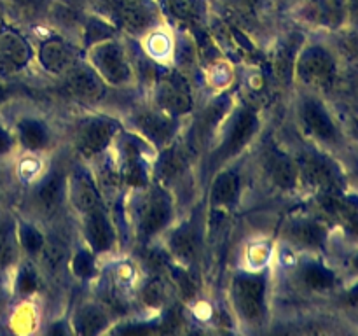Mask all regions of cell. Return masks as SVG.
<instances>
[{
  "instance_id": "6da1fadb",
  "label": "cell",
  "mask_w": 358,
  "mask_h": 336,
  "mask_svg": "<svg viewBox=\"0 0 358 336\" xmlns=\"http://www.w3.org/2000/svg\"><path fill=\"white\" fill-rule=\"evenodd\" d=\"M275 275L269 268L234 266L224 286V301L231 321L245 331H266L275 317Z\"/></svg>"
},
{
  "instance_id": "7a4b0ae2",
  "label": "cell",
  "mask_w": 358,
  "mask_h": 336,
  "mask_svg": "<svg viewBox=\"0 0 358 336\" xmlns=\"http://www.w3.org/2000/svg\"><path fill=\"white\" fill-rule=\"evenodd\" d=\"M264 132V111L261 105L248 98H238L199 160L203 184L219 168L245 160Z\"/></svg>"
},
{
  "instance_id": "3957f363",
  "label": "cell",
  "mask_w": 358,
  "mask_h": 336,
  "mask_svg": "<svg viewBox=\"0 0 358 336\" xmlns=\"http://www.w3.org/2000/svg\"><path fill=\"white\" fill-rule=\"evenodd\" d=\"M122 128L121 114L114 108H77L63 121V150L90 167L110 153Z\"/></svg>"
},
{
  "instance_id": "277c9868",
  "label": "cell",
  "mask_w": 358,
  "mask_h": 336,
  "mask_svg": "<svg viewBox=\"0 0 358 336\" xmlns=\"http://www.w3.org/2000/svg\"><path fill=\"white\" fill-rule=\"evenodd\" d=\"M247 164L255 182L276 198H292L303 191L299 167L290 144L282 135L264 132L248 153Z\"/></svg>"
},
{
  "instance_id": "5b68a950",
  "label": "cell",
  "mask_w": 358,
  "mask_h": 336,
  "mask_svg": "<svg viewBox=\"0 0 358 336\" xmlns=\"http://www.w3.org/2000/svg\"><path fill=\"white\" fill-rule=\"evenodd\" d=\"M70 156L65 150L56 153L45 164L44 172L28 184L27 217L42 226L70 224Z\"/></svg>"
},
{
  "instance_id": "8992f818",
  "label": "cell",
  "mask_w": 358,
  "mask_h": 336,
  "mask_svg": "<svg viewBox=\"0 0 358 336\" xmlns=\"http://www.w3.org/2000/svg\"><path fill=\"white\" fill-rule=\"evenodd\" d=\"M84 59L115 93L140 90L136 51L131 46V38L114 35L94 42L84 49Z\"/></svg>"
},
{
  "instance_id": "52a82bcc",
  "label": "cell",
  "mask_w": 358,
  "mask_h": 336,
  "mask_svg": "<svg viewBox=\"0 0 358 336\" xmlns=\"http://www.w3.org/2000/svg\"><path fill=\"white\" fill-rule=\"evenodd\" d=\"M339 83V56L324 42H303L294 62L292 90L324 97Z\"/></svg>"
},
{
  "instance_id": "ba28073f",
  "label": "cell",
  "mask_w": 358,
  "mask_h": 336,
  "mask_svg": "<svg viewBox=\"0 0 358 336\" xmlns=\"http://www.w3.org/2000/svg\"><path fill=\"white\" fill-rule=\"evenodd\" d=\"M142 94L150 104L182 122L194 114L201 100L196 91L194 76L175 66H159L152 83L142 91Z\"/></svg>"
},
{
  "instance_id": "9c48e42d",
  "label": "cell",
  "mask_w": 358,
  "mask_h": 336,
  "mask_svg": "<svg viewBox=\"0 0 358 336\" xmlns=\"http://www.w3.org/2000/svg\"><path fill=\"white\" fill-rule=\"evenodd\" d=\"M161 248L173 265L182 268H196L206 247L205 210L196 205L184 210L173 226L164 233L159 241Z\"/></svg>"
},
{
  "instance_id": "30bf717a",
  "label": "cell",
  "mask_w": 358,
  "mask_h": 336,
  "mask_svg": "<svg viewBox=\"0 0 358 336\" xmlns=\"http://www.w3.org/2000/svg\"><path fill=\"white\" fill-rule=\"evenodd\" d=\"M110 153L124 192L138 191L152 182L157 150L131 130L122 128Z\"/></svg>"
},
{
  "instance_id": "8fae6325",
  "label": "cell",
  "mask_w": 358,
  "mask_h": 336,
  "mask_svg": "<svg viewBox=\"0 0 358 336\" xmlns=\"http://www.w3.org/2000/svg\"><path fill=\"white\" fill-rule=\"evenodd\" d=\"M292 119L296 130L310 146L336 147L341 144V128L320 94L294 91Z\"/></svg>"
},
{
  "instance_id": "7c38bea8",
  "label": "cell",
  "mask_w": 358,
  "mask_h": 336,
  "mask_svg": "<svg viewBox=\"0 0 358 336\" xmlns=\"http://www.w3.org/2000/svg\"><path fill=\"white\" fill-rule=\"evenodd\" d=\"M115 112L121 114L126 128L136 133L156 150L170 146L173 140L180 136L182 128H184V122L157 108L143 94Z\"/></svg>"
},
{
  "instance_id": "4fadbf2b",
  "label": "cell",
  "mask_w": 358,
  "mask_h": 336,
  "mask_svg": "<svg viewBox=\"0 0 358 336\" xmlns=\"http://www.w3.org/2000/svg\"><path fill=\"white\" fill-rule=\"evenodd\" d=\"M13 130L23 154L51 158L63 149V121L48 112H24L13 122Z\"/></svg>"
},
{
  "instance_id": "5bb4252c",
  "label": "cell",
  "mask_w": 358,
  "mask_h": 336,
  "mask_svg": "<svg viewBox=\"0 0 358 336\" xmlns=\"http://www.w3.org/2000/svg\"><path fill=\"white\" fill-rule=\"evenodd\" d=\"M55 83L62 98L69 100L76 108H110L108 100L115 93L101 80L84 56Z\"/></svg>"
},
{
  "instance_id": "9a60e30c",
  "label": "cell",
  "mask_w": 358,
  "mask_h": 336,
  "mask_svg": "<svg viewBox=\"0 0 358 336\" xmlns=\"http://www.w3.org/2000/svg\"><path fill=\"white\" fill-rule=\"evenodd\" d=\"M83 56V48L73 38L51 27H48L44 37L35 38V66L52 83L62 79Z\"/></svg>"
},
{
  "instance_id": "2e32d148",
  "label": "cell",
  "mask_w": 358,
  "mask_h": 336,
  "mask_svg": "<svg viewBox=\"0 0 358 336\" xmlns=\"http://www.w3.org/2000/svg\"><path fill=\"white\" fill-rule=\"evenodd\" d=\"M292 153L296 156L297 167H299L303 189H310L315 195L341 192V172L336 167L334 161L325 156L318 147L310 146V144L308 146H297L292 147Z\"/></svg>"
},
{
  "instance_id": "e0dca14e",
  "label": "cell",
  "mask_w": 358,
  "mask_h": 336,
  "mask_svg": "<svg viewBox=\"0 0 358 336\" xmlns=\"http://www.w3.org/2000/svg\"><path fill=\"white\" fill-rule=\"evenodd\" d=\"M348 0H296L290 18L311 30L339 31L348 20Z\"/></svg>"
},
{
  "instance_id": "ac0fdd59",
  "label": "cell",
  "mask_w": 358,
  "mask_h": 336,
  "mask_svg": "<svg viewBox=\"0 0 358 336\" xmlns=\"http://www.w3.org/2000/svg\"><path fill=\"white\" fill-rule=\"evenodd\" d=\"M329 230L318 216H292L280 226V244L290 252H317L327 244Z\"/></svg>"
},
{
  "instance_id": "d6986e66",
  "label": "cell",
  "mask_w": 358,
  "mask_h": 336,
  "mask_svg": "<svg viewBox=\"0 0 358 336\" xmlns=\"http://www.w3.org/2000/svg\"><path fill=\"white\" fill-rule=\"evenodd\" d=\"M115 322H117V317L114 315V312L94 293L91 296L80 298L66 317L70 332L86 336L108 332Z\"/></svg>"
},
{
  "instance_id": "ffe728a7",
  "label": "cell",
  "mask_w": 358,
  "mask_h": 336,
  "mask_svg": "<svg viewBox=\"0 0 358 336\" xmlns=\"http://www.w3.org/2000/svg\"><path fill=\"white\" fill-rule=\"evenodd\" d=\"M35 65V38L10 24H0V72L17 76Z\"/></svg>"
},
{
  "instance_id": "44dd1931",
  "label": "cell",
  "mask_w": 358,
  "mask_h": 336,
  "mask_svg": "<svg viewBox=\"0 0 358 336\" xmlns=\"http://www.w3.org/2000/svg\"><path fill=\"white\" fill-rule=\"evenodd\" d=\"M289 279L292 287L306 294H322L334 289L338 276L334 270L329 268L317 259H299L290 265Z\"/></svg>"
},
{
  "instance_id": "7402d4cb",
  "label": "cell",
  "mask_w": 358,
  "mask_h": 336,
  "mask_svg": "<svg viewBox=\"0 0 358 336\" xmlns=\"http://www.w3.org/2000/svg\"><path fill=\"white\" fill-rule=\"evenodd\" d=\"M175 44H177V31L170 27V23L163 21L147 31L142 38H138V51L156 65L171 66Z\"/></svg>"
},
{
  "instance_id": "603a6c76",
  "label": "cell",
  "mask_w": 358,
  "mask_h": 336,
  "mask_svg": "<svg viewBox=\"0 0 358 336\" xmlns=\"http://www.w3.org/2000/svg\"><path fill=\"white\" fill-rule=\"evenodd\" d=\"M23 259L20 238H17V219L9 214H0V272L16 270Z\"/></svg>"
},
{
  "instance_id": "cb8c5ba5",
  "label": "cell",
  "mask_w": 358,
  "mask_h": 336,
  "mask_svg": "<svg viewBox=\"0 0 358 336\" xmlns=\"http://www.w3.org/2000/svg\"><path fill=\"white\" fill-rule=\"evenodd\" d=\"M215 2L236 16L245 20H257L261 14L264 16L271 0H215Z\"/></svg>"
},
{
  "instance_id": "d4e9b609",
  "label": "cell",
  "mask_w": 358,
  "mask_h": 336,
  "mask_svg": "<svg viewBox=\"0 0 358 336\" xmlns=\"http://www.w3.org/2000/svg\"><path fill=\"white\" fill-rule=\"evenodd\" d=\"M332 48L338 52L339 58H346L350 62H358V30H350L339 34L338 42Z\"/></svg>"
},
{
  "instance_id": "484cf974",
  "label": "cell",
  "mask_w": 358,
  "mask_h": 336,
  "mask_svg": "<svg viewBox=\"0 0 358 336\" xmlns=\"http://www.w3.org/2000/svg\"><path fill=\"white\" fill-rule=\"evenodd\" d=\"M16 150L20 149H17V142H16V136H14L13 125L9 126L0 122V160L13 156Z\"/></svg>"
},
{
  "instance_id": "4316f807",
  "label": "cell",
  "mask_w": 358,
  "mask_h": 336,
  "mask_svg": "<svg viewBox=\"0 0 358 336\" xmlns=\"http://www.w3.org/2000/svg\"><path fill=\"white\" fill-rule=\"evenodd\" d=\"M345 303L348 307H358V284L345 293Z\"/></svg>"
},
{
  "instance_id": "83f0119b",
  "label": "cell",
  "mask_w": 358,
  "mask_h": 336,
  "mask_svg": "<svg viewBox=\"0 0 358 336\" xmlns=\"http://www.w3.org/2000/svg\"><path fill=\"white\" fill-rule=\"evenodd\" d=\"M55 2H62V4H66V6H72V7H77V9H90L91 2L93 0H55Z\"/></svg>"
},
{
  "instance_id": "f1b7e54d",
  "label": "cell",
  "mask_w": 358,
  "mask_h": 336,
  "mask_svg": "<svg viewBox=\"0 0 358 336\" xmlns=\"http://www.w3.org/2000/svg\"><path fill=\"white\" fill-rule=\"evenodd\" d=\"M7 98H9V91H7V88L3 86L2 83H0V105L6 104Z\"/></svg>"
},
{
  "instance_id": "f546056e",
  "label": "cell",
  "mask_w": 358,
  "mask_h": 336,
  "mask_svg": "<svg viewBox=\"0 0 358 336\" xmlns=\"http://www.w3.org/2000/svg\"><path fill=\"white\" fill-rule=\"evenodd\" d=\"M352 265H353V268H355L357 272H358V254L355 255V258H353V262H352Z\"/></svg>"
}]
</instances>
